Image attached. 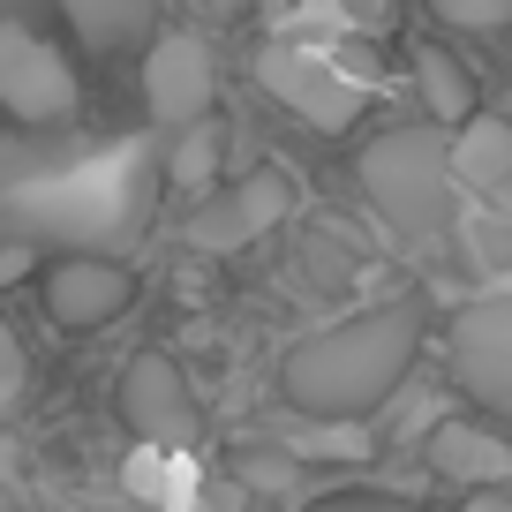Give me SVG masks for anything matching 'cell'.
Instances as JSON below:
<instances>
[{"mask_svg":"<svg viewBox=\"0 0 512 512\" xmlns=\"http://www.w3.org/2000/svg\"><path fill=\"white\" fill-rule=\"evenodd\" d=\"M61 16H68V31H76L83 46L121 53V46H136V38L151 31L159 0H61Z\"/></svg>","mask_w":512,"mask_h":512,"instance_id":"7c38bea8","label":"cell"},{"mask_svg":"<svg viewBox=\"0 0 512 512\" xmlns=\"http://www.w3.org/2000/svg\"><path fill=\"white\" fill-rule=\"evenodd\" d=\"M452 181H460V159H452L445 128H384V136H369V151H362V196L384 211V226L400 241L445 234Z\"/></svg>","mask_w":512,"mask_h":512,"instance_id":"7a4b0ae2","label":"cell"},{"mask_svg":"<svg viewBox=\"0 0 512 512\" xmlns=\"http://www.w3.org/2000/svg\"><path fill=\"white\" fill-rule=\"evenodd\" d=\"M452 159H460V181L475 196L512 211V121H490V113H467L460 136H452Z\"/></svg>","mask_w":512,"mask_h":512,"instance_id":"8fae6325","label":"cell"},{"mask_svg":"<svg viewBox=\"0 0 512 512\" xmlns=\"http://www.w3.org/2000/svg\"><path fill=\"white\" fill-rule=\"evenodd\" d=\"M430 8L452 31H505L512 23V0H430Z\"/></svg>","mask_w":512,"mask_h":512,"instance_id":"9a60e30c","label":"cell"},{"mask_svg":"<svg viewBox=\"0 0 512 512\" xmlns=\"http://www.w3.org/2000/svg\"><path fill=\"white\" fill-rule=\"evenodd\" d=\"M121 422L144 445H189L196 437V407H189V377L166 354H136L121 369Z\"/></svg>","mask_w":512,"mask_h":512,"instance_id":"ba28073f","label":"cell"},{"mask_svg":"<svg viewBox=\"0 0 512 512\" xmlns=\"http://www.w3.org/2000/svg\"><path fill=\"white\" fill-rule=\"evenodd\" d=\"M415 91H422V106H430L437 121H467V113H475V76H467L445 46H415Z\"/></svg>","mask_w":512,"mask_h":512,"instance_id":"4fadbf2b","label":"cell"},{"mask_svg":"<svg viewBox=\"0 0 512 512\" xmlns=\"http://www.w3.org/2000/svg\"><path fill=\"white\" fill-rule=\"evenodd\" d=\"M0 106L31 128H53L76 113V68L53 53V38L0 23Z\"/></svg>","mask_w":512,"mask_h":512,"instance_id":"5b68a950","label":"cell"},{"mask_svg":"<svg viewBox=\"0 0 512 512\" xmlns=\"http://www.w3.org/2000/svg\"><path fill=\"white\" fill-rule=\"evenodd\" d=\"M460 512H512V497H505V482H490V490H467Z\"/></svg>","mask_w":512,"mask_h":512,"instance_id":"d6986e66","label":"cell"},{"mask_svg":"<svg viewBox=\"0 0 512 512\" xmlns=\"http://www.w3.org/2000/svg\"><path fill=\"white\" fill-rule=\"evenodd\" d=\"M279 219H294V181L272 174V166H256V174H241L226 196H211L204 211L189 219V241L211 256H234L249 249V241H264Z\"/></svg>","mask_w":512,"mask_h":512,"instance_id":"8992f818","label":"cell"},{"mask_svg":"<svg viewBox=\"0 0 512 512\" xmlns=\"http://www.w3.org/2000/svg\"><path fill=\"white\" fill-rule=\"evenodd\" d=\"M23 377H31V362H23V339L8 332V324H0V407H16Z\"/></svg>","mask_w":512,"mask_h":512,"instance_id":"e0dca14e","label":"cell"},{"mask_svg":"<svg viewBox=\"0 0 512 512\" xmlns=\"http://www.w3.org/2000/svg\"><path fill=\"white\" fill-rule=\"evenodd\" d=\"M0 482H8V445H0Z\"/></svg>","mask_w":512,"mask_h":512,"instance_id":"ffe728a7","label":"cell"},{"mask_svg":"<svg viewBox=\"0 0 512 512\" xmlns=\"http://www.w3.org/2000/svg\"><path fill=\"white\" fill-rule=\"evenodd\" d=\"M415 339H422L415 302H377L362 317L309 332L279 362V392H287V407H302L317 422H354L400 392V377L415 369Z\"/></svg>","mask_w":512,"mask_h":512,"instance_id":"6da1fadb","label":"cell"},{"mask_svg":"<svg viewBox=\"0 0 512 512\" xmlns=\"http://www.w3.org/2000/svg\"><path fill=\"white\" fill-rule=\"evenodd\" d=\"M211 91H219V68H211V46L196 31H166L151 38L144 53V106L159 128H189L211 113Z\"/></svg>","mask_w":512,"mask_h":512,"instance_id":"52a82bcc","label":"cell"},{"mask_svg":"<svg viewBox=\"0 0 512 512\" xmlns=\"http://www.w3.org/2000/svg\"><path fill=\"white\" fill-rule=\"evenodd\" d=\"M46 279V317L68 324V332H91V324L121 317L128 302H136V279L113 264V256H61Z\"/></svg>","mask_w":512,"mask_h":512,"instance_id":"9c48e42d","label":"cell"},{"mask_svg":"<svg viewBox=\"0 0 512 512\" xmlns=\"http://www.w3.org/2000/svg\"><path fill=\"white\" fill-rule=\"evenodd\" d=\"M38 272V249L31 241H8V249H0V287H16V279H31Z\"/></svg>","mask_w":512,"mask_h":512,"instance_id":"ac0fdd59","label":"cell"},{"mask_svg":"<svg viewBox=\"0 0 512 512\" xmlns=\"http://www.w3.org/2000/svg\"><path fill=\"white\" fill-rule=\"evenodd\" d=\"M445 354H452V377H460L467 400L512 422V294L467 302L445 332Z\"/></svg>","mask_w":512,"mask_h":512,"instance_id":"277c9868","label":"cell"},{"mask_svg":"<svg viewBox=\"0 0 512 512\" xmlns=\"http://www.w3.org/2000/svg\"><path fill=\"white\" fill-rule=\"evenodd\" d=\"M309 512H415V505H407V497H384V490H332Z\"/></svg>","mask_w":512,"mask_h":512,"instance_id":"2e32d148","label":"cell"},{"mask_svg":"<svg viewBox=\"0 0 512 512\" xmlns=\"http://www.w3.org/2000/svg\"><path fill=\"white\" fill-rule=\"evenodd\" d=\"M430 467L460 490H490V482L512 475V445L497 430H475V422H437L430 430Z\"/></svg>","mask_w":512,"mask_h":512,"instance_id":"30bf717a","label":"cell"},{"mask_svg":"<svg viewBox=\"0 0 512 512\" xmlns=\"http://www.w3.org/2000/svg\"><path fill=\"white\" fill-rule=\"evenodd\" d=\"M256 83H264L287 113H302L309 128H324V136H339V128L369 106L347 68H332L317 46H294V38H272V46L256 53Z\"/></svg>","mask_w":512,"mask_h":512,"instance_id":"3957f363","label":"cell"},{"mask_svg":"<svg viewBox=\"0 0 512 512\" xmlns=\"http://www.w3.org/2000/svg\"><path fill=\"white\" fill-rule=\"evenodd\" d=\"M219 151H226V128L211 121H189L174 136V159H166V181H174V189H211V174H219Z\"/></svg>","mask_w":512,"mask_h":512,"instance_id":"5bb4252c","label":"cell"}]
</instances>
